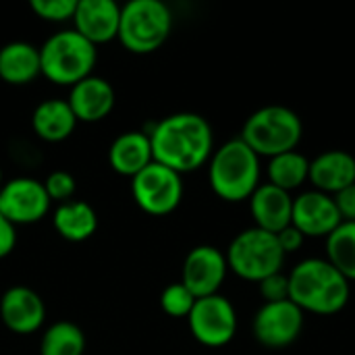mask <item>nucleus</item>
Listing matches in <instances>:
<instances>
[{"label":"nucleus","mask_w":355,"mask_h":355,"mask_svg":"<svg viewBox=\"0 0 355 355\" xmlns=\"http://www.w3.org/2000/svg\"><path fill=\"white\" fill-rule=\"evenodd\" d=\"M144 133L150 137L154 162L179 173L181 177L204 166L214 152L212 127L196 112L168 114Z\"/></svg>","instance_id":"obj_1"},{"label":"nucleus","mask_w":355,"mask_h":355,"mask_svg":"<svg viewBox=\"0 0 355 355\" xmlns=\"http://www.w3.org/2000/svg\"><path fill=\"white\" fill-rule=\"evenodd\" d=\"M349 281L322 258L300 262L289 275V300L304 312L333 316L349 302Z\"/></svg>","instance_id":"obj_2"},{"label":"nucleus","mask_w":355,"mask_h":355,"mask_svg":"<svg viewBox=\"0 0 355 355\" xmlns=\"http://www.w3.org/2000/svg\"><path fill=\"white\" fill-rule=\"evenodd\" d=\"M212 191L225 202H243L260 187V156L241 139H229L208 160Z\"/></svg>","instance_id":"obj_3"},{"label":"nucleus","mask_w":355,"mask_h":355,"mask_svg":"<svg viewBox=\"0 0 355 355\" xmlns=\"http://www.w3.org/2000/svg\"><path fill=\"white\" fill-rule=\"evenodd\" d=\"M98 60V50L81 33L71 29H60L52 33L40 46L42 75L56 83L73 87L92 75Z\"/></svg>","instance_id":"obj_4"},{"label":"nucleus","mask_w":355,"mask_h":355,"mask_svg":"<svg viewBox=\"0 0 355 355\" xmlns=\"http://www.w3.org/2000/svg\"><path fill=\"white\" fill-rule=\"evenodd\" d=\"M173 12L160 0H131L121 6L119 42L133 54L156 52L171 35Z\"/></svg>","instance_id":"obj_5"},{"label":"nucleus","mask_w":355,"mask_h":355,"mask_svg":"<svg viewBox=\"0 0 355 355\" xmlns=\"http://www.w3.org/2000/svg\"><path fill=\"white\" fill-rule=\"evenodd\" d=\"M302 119L287 106H264L243 125L241 139L258 154L275 158L293 152L302 141Z\"/></svg>","instance_id":"obj_6"},{"label":"nucleus","mask_w":355,"mask_h":355,"mask_svg":"<svg viewBox=\"0 0 355 355\" xmlns=\"http://www.w3.org/2000/svg\"><path fill=\"white\" fill-rule=\"evenodd\" d=\"M227 264L239 279L260 283L277 272H281L285 262V252L275 233L262 231L258 227L241 231L227 250Z\"/></svg>","instance_id":"obj_7"},{"label":"nucleus","mask_w":355,"mask_h":355,"mask_svg":"<svg viewBox=\"0 0 355 355\" xmlns=\"http://www.w3.org/2000/svg\"><path fill=\"white\" fill-rule=\"evenodd\" d=\"M135 204L150 216H166L183 200V179L179 173L152 162L131 179Z\"/></svg>","instance_id":"obj_8"},{"label":"nucleus","mask_w":355,"mask_h":355,"mask_svg":"<svg viewBox=\"0 0 355 355\" xmlns=\"http://www.w3.org/2000/svg\"><path fill=\"white\" fill-rule=\"evenodd\" d=\"M187 324L198 343L206 347H223L231 343L237 333V312L225 295L216 293L196 302L187 316Z\"/></svg>","instance_id":"obj_9"},{"label":"nucleus","mask_w":355,"mask_h":355,"mask_svg":"<svg viewBox=\"0 0 355 355\" xmlns=\"http://www.w3.org/2000/svg\"><path fill=\"white\" fill-rule=\"evenodd\" d=\"M252 331L256 341L268 349L289 347L304 331V310H300L291 300L264 304L254 316Z\"/></svg>","instance_id":"obj_10"},{"label":"nucleus","mask_w":355,"mask_h":355,"mask_svg":"<svg viewBox=\"0 0 355 355\" xmlns=\"http://www.w3.org/2000/svg\"><path fill=\"white\" fill-rule=\"evenodd\" d=\"M44 183L33 177H15L0 189V212L15 225L40 223L50 210Z\"/></svg>","instance_id":"obj_11"},{"label":"nucleus","mask_w":355,"mask_h":355,"mask_svg":"<svg viewBox=\"0 0 355 355\" xmlns=\"http://www.w3.org/2000/svg\"><path fill=\"white\" fill-rule=\"evenodd\" d=\"M227 256L218 248L198 245L183 260L181 283L196 295V300H202L218 293L227 279Z\"/></svg>","instance_id":"obj_12"},{"label":"nucleus","mask_w":355,"mask_h":355,"mask_svg":"<svg viewBox=\"0 0 355 355\" xmlns=\"http://www.w3.org/2000/svg\"><path fill=\"white\" fill-rule=\"evenodd\" d=\"M341 223L333 196L312 189L293 198L291 225L304 237H329Z\"/></svg>","instance_id":"obj_13"},{"label":"nucleus","mask_w":355,"mask_h":355,"mask_svg":"<svg viewBox=\"0 0 355 355\" xmlns=\"http://www.w3.org/2000/svg\"><path fill=\"white\" fill-rule=\"evenodd\" d=\"M0 320L15 335H33L44 327V300L29 287L15 285L0 297Z\"/></svg>","instance_id":"obj_14"},{"label":"nucleus","mask_w":355,"mask_h":355,"mask_svg":"<svg viewBox=\"0 0 355 355\" xmlns=\"http://www.w3.org/2000/svg\"><path fill=\"white\" fill-rule=\"evenodd\" d=\"M121 6L114 0H77L73 29L94 46L119 37Z\"/></svg>","instance_id":"obj_15"},{"label":"nucleus","mask_w":355,"mask_h":355,"mask_svg":"<svg viewBox=\"0 0 355 355\" xmlns=\"http://www.w3.org/2000/svg\"><path fill=\"white\" fill-rule=\"evenodd\" d=\"M67 102L77 123H98L112 112L116 94L108 79L89 75L71 87Z\"/></svg>","instance_id":"obj_16"},{"label":"nucleus","mask_w":355,"mask_h":355,"mask_svg":"<svg viewBox=\"0 0 355 355\" xmlns=\"http://www.w3.org/2000/svg\"><path fill=\"white\" fill-rule=\"evenodd\" d=\"M250 212L258 229L277 235L291 225L293 198L272 183H262L250 198Z\"/></svg>","instance_id":"obj_17"},{"label":"nucleus","mask_w":355,"mask_h":355,"mask_svg":"<svg viewBox=\"0 0 355 355\" xmlns=\"http://www.w3.org/2000/svg\"><path fill=\"white\" fill-rule=\"evenodd\" d=\"M310 183L316 191L335 196L355 183V156L345 150H329L310 160Z\"/></svg>","instance_id":"obj_18"},{"label":"nucleus","mask_w":355,"mask_h":355,"mask_svg":"<svg viewBox=\"0 0 355 355\" xmlns=\"http://www.w3.org/2000/svg\"><path fill=\"white\" fill-rule=\"evenodd\" d=\"M152 162V144L144 131H125L108 148V164L123 177L133 179Z\"/></svg>","instance_id":"obj_19"},{"label":"nucleus","mask_w":355,"mask_h":355,"mask_svg":"<svg viewBox=\"0 0 355 355\" xmlns=\"http://www.w3.org/2000/svg\"><path fill=\"white\" fill-rule=\"evenodd\" d=\"M31 127L40 139H44L48 144H58V141H64L67 137H71V133L77 127V119L67 100L48 98L33 108Z\"/></svg>","instance_id":"obj_20"},{"label":"nucleus","mask_w":355,"mask_h":355,"mask_svg":"<svg viewBox=\"0 0 355 355\" xmlns=\"http://www.w3.org/2000/svg\"><path fill=\"white\" fill-rule=\"evenodd\" d=\"M42 75L40 48L29 42H8L0 48V79L8 85H27Z\"/></svg>","instance_id":"obj_21"},{"label":"nucleus","mask_w":355,"mask_h":355,"mask_svg":"<svg viewBox=\"0 0 355 355\" xmlns=\"http://www.w3.org/2000/svg\"><path fill=\"white\" fill-rule=\"evenodd\" d=\"M52 225L62 239L71 243H81L96 233L98 214L87 202L71 200L67 204H58L52 214Z\"/></svg>","instance_id":"obj_22"},{"label":"nucleus","mask_w":355,"mask_h":355,"mask_svg":"<svg viewBox=\"0 0 355 355\" xmlns=\"http://www.w3.org/2000/svg\"><path fill=\"white\" fill-rule=\"evenodd\" d=\"M310 177V160L300 152H285L268 162V183L291 193L302 187Z\"/></svg>","instance_id":"obj_23"},{"label":"nucleus","mask_w":355,"mask_h":355,"mask_svg":"<svg viewBox=\"0 0 355 355\" xmlns=\"http://www.w3.org/2000/svg\"><path fill=\"white\" fill-rule=\"evenodd\" d=\"M85 335L69 320H58L50 324L40 341V355H83Z\"/></svg>","instance_id":"obj_24"},{"label":"nucleus","mask_w":355,"mask_h":355,"mask_svg":"<svg viewBox=\"0 0 355 355\" xmlns=\"http://www.w3.org/2000/svg\"><path fill=\"white\" fill-rule=\"evenodd\" d=\"M327 260L347 281H355V223H341L327 237Z\"/></svg>","instance_id":"obj_25"},{"label":"nucleus","mask_w":355,"mask_h":355,"mask_svg":"<svg viewBox=\"0 0 355 355\" xmlns=\"http://www.w3.org/2000/svg\"><path fill=\"white\" fill-rule=\"evenodd\" d=\"M196 295L179 281L168 285L162 293H160V308L164 314H168L171 318H187L196 306Z\"/></svg>","instance_id":"obj_26"},{"label":"nucleus","mask_w":355,"mask_h":355,"mask_svg":"<svg viewBox=\"0 0 355 355\" xmlns=\"http://www.w3.org/2000/svg\"><path fill=\"white\" fill-rule=\"evenodd\" d=\"M29 8L42 19L50 23H64L73 21L77 0H31Z\"/></svg>","instance_id":"obj_27"},{"label":"nucleus","mask_w":355,"mask_h":355,"mask_svg":"<svg viewBox=\"0 0 355 355\" xmlns=\"http://www.w3.org/2000/svg\"><path fill=\"white\" fill-rule=\"evenodd\" d=\"M44 183V189L50 198V202H56V204H67L73 200L75 191H77V181L71 173L67 171H52Z\"/></svg>","instance_id":"obj_28"},{"label":"nucleus","mask_w":355,"mask_h":355,"mask_svg":"<svg viewBox=\"0 0 355 355\" xmlns=\"http://www.w3.org/2000/svg\"><path fill=\"white\" fill-rule=\"evenodd\" d=\"M258 285H260V295L264 297V304L289 300V275L277 272V275L260 281Z\"/></svg>","instance_id":"obj_29"},{"label":"nucleus","mask_w":355,"mask_h":355,"mask_svg":"<svg viewBox=\"0 0 355 355\" xmlns=\"http://www.w3.org/2000/svg\"><path fill=\"white\" fill-rule=\"evenodd\" d=\"M343 223H355V183L333 196Z\"/></svg>","instance_id":"obj_30"},{"label":"nucleus","mask_w":355,"mask_h":355,"mask_svg":"<svg viewBox=\"0 0 355 355\" xmlns=\"http://www.w3.org/2000/svg\"><path fill=\"white\" fill-rule=\"evenodd\" d=\"M17 245V227L0 212V260L12 254Z\"/></svg>","instance_id":"obj_31"},{"label":"nucleus","mask_w":355,"mask_h":355,"mask_svg":"<svg viewBox=\"0 0 355 355\" xmlns=\"http://www.w3.org/2000/svg\"><path fill=\"white\" fill-rule=\"evenodd\" d=\"M277 239H279V243H281V248H283L285 256H287V254L297 252V250L304 245V241H306V237H304V235H302L293 225H289L287 229H283L281 233H277Z\"/></svg>","instance_id":"obj_32"},{"label":"nucleus","mask_w":355,"mask_h":355,"mask_svg":"<svg viewBox=\"0 0 355 355\" xmlns=\"http://www.w3.org/2000/svg\"><path fill=\"white\" fill-rule=\"evenodd\" d=\"M2 185H4V177H2V171H0V189H2Z\"/></svg>","instance_id":"obj_33"}]
</instances>
